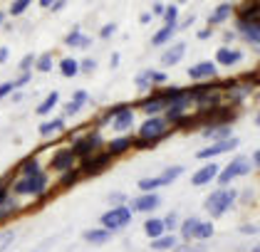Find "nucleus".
Masks as SVG:
<instances>
[{
    "instance_id": "1",
    "label": "nucleus",
    "mask_w": 260,
    "mask_h": 252,
    "mask_svg": "<svg viewBox=\"0 0 260 252\" xmlns=\"http://www.w3.org/2000/svg\"><path fill=\"white\" fill-rule=\"evenodd\" d=\"M236 198H238V191H233V188H220V191H213V193L206 198V208H208V213L213 215V218H218V215H223L236 203Z\"/></svg>"
},
{
    "instance_id": "2",
    "label": "nucleus",
    "mask_w": 260,
    "mask_h": 252,
    "mask_svg": "<svg viewBox=\"0 0 260 252\" xmlns=\"http://www.w3.org/2000/svg\"><path fill=\"white\" fill-rule=\"evenodd\" d=\"M169 126H166V119H161V117H149L144 124H141V129H139V141H144V143H156L159 138H164V136L169 134L166 131Z\"/></svg>"
},
{
    "instance_id": "3",
    "label": "nucleus",
    "mask_w": 260,
    "mask_h": 252,
    "mask_svg": "<svg viewBox=\"0 0 260 252\" xmlns=\"http://www.w3.org/2000/svg\"><path fill=\"white\" fill-rule=\"evenodd\" d=\"M129 223H132L129 205H117V208H112V210H107V213L102 215V225H104V230H109V233L126 228Z\"/></svg>"
},
{
    "instance_id": "4",
    "label": "nucleus",
    "mask_w": 260,
    "mask_h": 252,
    "mask_svg": "<svg viewBox=\"0 0 260 252\" xmlns=\"http://www.w3.org/2000/svg\"><path fill=\"white\" fill-rule=\"evenodd\" d=\"M47 188V175L38 173L30 175V178H20L13 183V193L15 195H42Z\"/></svg>"
},
{
    "instance_id": "5",
    "label": "nucleus",
    "mask_w": 260,
    "mask_h": 252,
    "mask_svg": "<svg viewBox=\"0 0 260 252\" xmlns=\"http://www.w3.org/2000/svg\"><path fill=\"white\" fill-rule=\"evenodd\" d=\"M100 143H102V136L100 134H87V136H82V138H77V141H75L72 151H75V156L89 158V156L100 149Z\"/></svg>"
},
{
    "instance_id": "6",
    "label": "nucleus",
    "mask_w": 260,
    "mask_h": 252,
    "mask_svg": "<svg viewBox=\"0 0 260 252\" xmlns=\"http://www.w3.org/2000/svg\"><path fill=\"white\" fill-rule=\"evenodd\" d=\"M250 173V161L248 158H236V161H231L228 163V168L218 173V181L220 183H231L233 178H238V175H245Z\"/></svg>"
},
{
    "instance_id": "7",
    "label": "nucleus",
    "mask_w": 260,
    "mask_h": 252,
    "mask_svg": "<svg viewBox=\"0 0 260 252\" xmlns=\"http://www.w3.org/2000/svg\"><path fill=\"white\" fill-rule=\"evenodd\" d=\"M161 203V198L156 193H144V195H137L134 200H132V205H129V210L134 213H151V210H156Z\"/></svg>"
},
{
    "instance_id": "8",
    "label": "nucleus",
    "mask_w": 260,
    "mask_h": 252,
    "mask_svg": "<svg viewBox=\"0 0 260 252\" xmlns=\"http://www.w3.org/2000/svg\"><path fill=\"white\" fill-rule=\"evenodd\" d=\"M112 161V156L109 151H102V154H92L89 158H84V163H82V171L84 173H102L104 168H107V163Z\"/></svg>"
},
{
    "instance_id": "9",
    "label": "nucleus",
    "mask_w": 260,
    "mask_h": 252,
    "mask_svg": "<svg viewBox=\"0 0 260 252\" xmlns=\"http://www.w3.org/2000/svg\"><path fill=\"white\" fill-rule=\"evenodd\" d=\"M233 149H238V138H228V141H218V143H211L208 149H203L199 151V158H213V156H220L225 154V151H233Z\"/></svg>"
},
{
    "instance_id": "10",
    "label": "nucleus",
    "mask_w": 260,
    "mask_h": 252,
    "mask_svg": "<svg viewBox=\"0 0 260 252\" xmlns=\"http://www.w3.org/2000/svg\"><path fill=\"white\" fill-rule=\"evenodd\" d=\"M75 151L72 149H60L57 154L52 156V161H50V166H52V171H70L72 168V163H75Z\"/></svg>"
},
{
    "instance_id": "11",
    "label": "nucleus",
    "mask_w": 260,
    "mask_h": 252,
    "mask_svg": "<svg viewBox=\"0 0 260 252\" xmlns=\"http://www.w3.org/2000/svg\"><path fill=\"white\" fill-rule=\"evenodd\" d=\"M188 77L196 79V82H201V79L216 77V62L206 59V62H199V64H193V67L188 69Z\"/></svg>"
},
{
    "instance_id": "12",
    "label": "nucleus",
    "mask_w": 260,
    "mask_h": 252,
    "mask_svg": "<svg viewBox=\"0 0 260 252\" xmlns=\"http://www.w3.org/2000/svg\"><path fill=\"white\" fill-rule=\"evenodd\" d=\"M218 166L216 163H208V166H203V168H199L196 173H193V178H191V183L193 186H206V183H211L213 178H218Z\"/></svg>"
},
{
    "instance_id": "13",
    "label": "nucleus",
    "mask_w": 260,
    "mask_h": 252,
    "mask_svg": "<svg viewBox=\"0 0 260 252\" xmlns=\"http://www.w3.org/2000/svg\"><path fill=\"white\" fill-rule=\"evenodd\" d=\"M141 109L146 112V114H151V117H156L159 112H164V109H169V104H166V99L161 97V94H156V97H149L141 101Z\"/></svg>"
},
{
    "instance_id": "14",
    "label": "nucleus",
    "mask_w": 260,
    "mask_h": 252,
    "mask_svg": "<svg viewBox=\"0 0 260 252\" xmlns=\"http://www.w3.org/2000/svg\"><path fill=\"white\" fill-rule=\"evenodd\" d=\"M201 134L208 136V138H216V143L233 138V136H231V126H225V124H211V126H206V131H201Z\"/></svg>"
},
{
    "instance_id": "15",
    "label": "nucleus",
    "mask_w": 260,
    "mask_h": 252,
    "mask_svg": "<svg viewBox=\"0 0 260 252\" xmlns=\"http://www.w3.org/2000/svg\"><path fill=\"white\" fill-rule=\"evenodd\" d=\"M240 59H243V52H238V50L220 47L218 52H216V62H218V64H225V67H231V64H238Z\"/></svg>"
},
{
    "instance_id": "16",
    "label": "nucleus",
    "mask_w": 260,
    "mask_h": 252,
    "mask_svg": "<svg viewBox=\"0 0 260 252\" xmlns=\"http://www.w3.org/2000/svg\"><path fill=\"white\" fill-rule=\"evenodd\" d=\"M112 126H114V131H129L134 126V112L132 109H124L119 117L112 119Z\"/></svg>"
},
{
    "instance_id": "17",
    "label": "nucleus",
    "mask_w": 260,
    "mask_h": 252,
    "mask_svg": "<svg viewBox=\"0 0 260 252\" xmlns=\"http://www.w3.org/2000/svg\"><path fill=\"white\" fill-rule=\"evenodd\" d=\"M164 230H166V228H164V220H161V218H149V220L144 223V233L151 237V242L164 237Z\"/></svg>"
},
{
    "instance_id": "18",
    "label": "nucleus",
    "mask_w": 260,
    "mask_h": 252,
    "mask_svg": "<svg viewBox=\"0 0 260 252\" xmlns=\"http://www.w3.org/2000/svg\"><path fill=\"white\" fill-rule=\"evenodd\" d=\"M183 52H186V45H183V42H176L174 47H169V50L161 55V62H164V64H176V62H181Z\"/></svg>"
},
{
    "instance_id": "19",
    "label": "nucleus",
    "mask_w": 260,
    "mask_h": 252,
    "mask_svg": "<svg viewBox=\"0 0 260 252\" xmlns=\"http://www.w3.org/2000/svg\"><path fill=\"white\" fill-rule=\"evenodd\" d=\"M238 22H248V25H260V3L245 5V10L240 13Z\"/></svg>"
},
{
    "instance_id": "20",
    "label": "nucleus",
    "mask_w": 260,
    "mask_h": 252,
    "mask_svg": "<svg viewBox=\"0 0 260 252\" xmlns=\"http://www.w3.org/2000/svg\"><path fill=\"white\" fill-rule=\"evenodd\" d=\"M151 82L161 84V82H166V75H161V72H154V69H146V72H141L139 77H137V84H139L141 89H149V84H151Z\"/></svg>"
},
{
    "instance_id": "21",
    "label": "nucleus",
    "mask_w": 260,
    "mask_h": 252,
    "mask_svg": "<svg viewBox=\"0 0 260 252\" xmlns=\"http://www.w3.org/2000/svg\"><path fill=\"white\" fill-rule=\"evenodd\" d=\"M84 101H87V92H84V89H77V92H75V97H72V101L64 106V114H67V117L77 114L82 106H84Z\"/></svg>"
},
{
    "instance_id": "22",
    "label": "nucleus",
    "mask_w": 260,
    "mask_h": 252,
    "mask_svg": "<svg viewBox=\"0 0 260 252\" xmlns=\"http://www.w3.org/2000/svg\"><path fill=\"white\" fill-rule=\"evenodd\" d=\"M62 129H64V119H52V121H45V124H40V136L50 138V136L60 134Z\"/></svg>"
},
{
    "instance_id": "23",
    "label": "nucleus",
    "mask_w": 260,
    "mask_h": 252,
    "mask_svg": "<svg viewBox=\"0 0 260 252\" xmlns=\"http://www.w3.org/2000/svg\"><path fill=\"white\" fill-rule=\"evenodd\" d=\"M132 149V138L129 136H119V138H114L112 143H109V156L114 158V156H121L124 151H129Z\"/></svg>"
},
{
    "instance_id": "24",
    "label": "nucleus",
    "mask_w": 260,
    "mask_h": 252,
    "mask_svg": "<svg viewBox=\"0 0 260 252\" xmlns=\"http://www.w3.org/2000/svg\"><path fill=\"white\" fill-rule=\"evenodd\" d=\"M231 13H233V5H231V3H223V5H218V8L208 15V22H211V25H218V22H223L225 18H231Z\"/></svg>"
},
{
    "instance_id": "25",
    "label": "nucleus",
    "mask_w": 260,
    "mask_h": 252,
    "mask_svg": "<svg viewBox=\"0 0 260 252\" xmlns=\"http://www.w3.org/2000/svg\"><path fill=\"white\" fill-rule=\"evenodd\" d=\"M238 30L245 32V40L253 42V45H260V25H248V22H238Z\"/></svg>"
},
{
    "instance_id": "26",
    "label": "nucleus",
    "mask_w": 260,
    "mask_h": 252,
    "mask_svg": "<svg viewBox=\"0 0 260 252\" xmlns=\"http://www.w3.org/2000/svg\"><path fill=\"white\" fill-rule=\"evenodd\" d=\"M109 237H112V233H109V230H104V228L87 230V233H84V240H87V242H92V245H102V242H107Z\"/></svg>"
},
{
    "instance_id": "27",
    "label": "nucleus",
    "mask_w": 260,
    "mask_h": 252,
    "mask_svg": "<svg viewBox=\"0 0 260 252\" xmlns=\"http://www.w3.org/2000/svg\"><path fill=\"white\" fill-rule=\"evenodd\" d=\"M20 173H22V178H30V175H38V173H42L40 171V163H38V158H25L20 163Z\"/></svg>"
},
{
    "instance_id": "28",
    "label": "nucleus",
    "mask_w": 260,
    "mask_h": 252,
    "mask_svg": "<svg viewBox=\"0 0 260 252\" xmlns=\"http://www.w3.org/2000/svg\"><path fill=\"white\" fill-rule=\"evenodd\" d=\"M60 72L64 77H75V75H80V62L72 57H64L60 62Z\"/></svg>"
},
{
    "instance_id": "29",
    "label": "nucleus",
    "mask_w": 260,
    "mask_h": 252,
    "mask_svg": "<svg viewBox=\"0 0 260 252\" xmlns=\"http://www.w3.org/2000/svg\"><path fill=\"white\" fill-rule=\"evenodd\" d=\"M57 101H60V94H57V92H50L47 97L42 99L40 106H38V114H42V117H45V114H50V112L55 109V104H57Z\"/></svg>"
},
{
    "instance_id": "30",
    "label": "nucleus",
    "mask_w": 260,
    "mask_h": 252,
    "mask_svg": "<svg viewBox=\"0 0 260 252\" xmlns=\"http://www.w3.org/2000/svg\"><path fill=\"white\" fill-rule=\"evenodd\" d=\"M199 225H201L199 218H186V220L181 223V235H183L186 240H188V237H193L196 230H199Z\"/></svg>"
},
{
    "instance_id": "31",
    "label": "nucleus",
    "mask_w": 260,
    "mask_h": 252,
    "mask_svg": "<svg viewBox=\"0 0 260 252\" xmlns=\"http://www.w3.org/2000/svg\"><path fill=\"white\" fill-rule=\"evenodd\" d=\"M176 30H179V25H176V27H169V25H164L159 32L151 38V42H154V45H164V42H169V40L174 38V32H176Z\"/></svg>"
},
{
    "instance_id": "32",
    "label": "nucleus",
    "mask_w": 260,
    "mask_h": 252,
    "mask_svg": "<svg viewBox=\"0 0 260 252\" xmlns=\"http://www.w3.org/2000/svg\"><path fill=\"white\" fill-rule=\"evenodd\" d=\"M174 247H176V237L174 235H164V237L151 242V250H174Z\"/></svg>"
},
{
    "instance_id": "33",
    "label": "nucleus",
    "mask_w": 260,
    "mask_h": 252,
    "mask_svg": "<svg viewBox=\"0 0 260 252\" xmlns=\"http://www.w3.org/2000/svg\"><path fill=\"white\" fill-rule=\"evenodd\" d=\"M161 186H164L161 175H159V178H141V181H139V188H141V191H146V193L156 191V188H161Z\"/></svg>"
},
{
    "instance_id": "34",
    "label": "nucleus",
    "mask_w": 260,
    "mask_h": 252,
    "mask_svg": "<svg viewBox=\"0 0 260 252\" xmlns=\"http://www.w3.org/2000/svg\"><path fill=\"white\" fill-rule=\"evenodd\" d=\"M64 42H67V45H72V47H75V45H82V47H87V45H89V40L84 38L77 27H75V30H72L67 38H64Z\"/></svg>"
},
{
    "instance_id": "35",
    "label": "nucleus",
    "mask_w": 260,
    "mask_h": 252,
    "mask_svg": "<svg viewBox=\"0 0 260 252\" xmlns=\"http://www.w3.org/2000/svg\"><path fill=\"white\" fill-rule=\"evenodd\" d=\"M35 67H38V72H50L52 69V52L40 55V57L35 59Z\"/></svg>"
},
{
    "instance_id": "36",
    "label": "nucleus",
    "mask_w": 260,
    "mask_h": 252,
    "mask_svg": "<svg viewBox=\"0 0 260 252\" xmlns=\"http://www.w3.org/2000/svg\"><path fill=\"white\" fill-rule=\"evenodd\" d=\"M164 20H166L169 27H176V22H179V8L176 5H169L166 13H164Z\"/></svg>"
},
{
    "instance_id": "37",
    "label": "nucleus",
    "mask_w": 260,
    "mask_h": 252,
    "mask_svg": "<svg viewBox=\"0 0 260 252\" xmlns=\"http://www.w3.org/2000/svg\"><path fill=\"white\" fill-rule=\"evenodd\" d=\"M181 173H183V168H181V166H171V168H166V173L161 175V181H164V186H169L171 181H176V178H179Z\"/></svg>"
},
{
    "instance_id": "38",
    "label": "nucleus",
    "mask_w": 260,
    "mask_h": 252,
    "mask_svg": "<svg viewBox=\"0 0 260 252\" xmlns=\"http://www.w3.org/2000/svg\"><path fill=\"white\" fill-rule=\"evenodd\" d=\"M18 213V203L15 200H8V203H3L0 205V220H5V218H10V215Z\"/></svg>"
},
{
    "instance_id": "39",
    "label": "nucleus",
    "mask_w": 260,
    "mask_h": 252,
    "mask_svg": "<svg viewBox=\"0 0 260 252\" xmlns=\"http://www.w3.org/2000/svg\"><path fill=\"white\" fill-rule=\"evenodd\" d=\"M15 240V230H3L0 233V252H5Z\"/></svg>"
},
{
    "instance_id": "40",
    "label": "nucleus",
    "mask_w": 260,
    "mask_h": 252,
    "mask_svg": "<svg viewBox=\"0 0 260 252\" xmlns=\"http://www.w3.org/2000/svg\"><path fill=\"white\" fill-rule=\"evenodd\" d=\"M211 235H213V223H201L193 237H199V240H208Z\"/></svg>"
},
{
    "instance_id": "41",
    "label": "nucleus",
    "mask_w": 260,
    "mask_h": 252,
    "mask_svg": "<svg viewBox=\"0 0 260 252\" xmlns=\"http://www.w3.org/2000/svg\"><path fill=\"white\" fill-rule=\"evenodd\" d=\"M27 8H30V3H27V0H18V3H13V5H10V13H13V15H22Z\"/></svg>"
},
{
    "instance_id": "42",
    "label": "nucleus",
    "mask_w": 260,
    "mask_h": 252,
    "mask_svg": "<svg viewBox=\"0 0 260 252\" xmlns=\"http://www.w3.org/2000/svg\"><path fill=\"white\" fill-rule=\"evenodd\" d=\"M176 225H179V215L176 213H169L164 218V228L166 230H176Z\"/></svg>"
},
{
    "instance_id": "43",
    "label": "nucleus",
    "mask_w": 260,
    "mask_h": 252,
    "mask_svg": "<svg viewBox=\"0 0 260 252\" xmlns=\"http://www.w3.org/2000/svg\"><path fill=\"white\" fill-rule=\"evenodd\" d=\"M97 69V59L87 57L84 62H80V72H94Z\"/></svg>"
},
{
    "instance_id": "44",
    "label": "nucleus",
    "mask_w": 260,
    "mask_h": 252,
    "mask_svg": "<svg viewBox=\"0 0 260 252\" xmlns=\"http://www.w3.org/2000/svg\"><path fill=\"white\" fill-rule=\"evenodd\" d=\"M10 92H15V82H3L0 84V99H5Z\"/></svg>"
},
{
    "instance_id": "45",
    "label": "nucleus",
    "mask_w": 260,
    "mask_h": 252,
    "mask_svg": "<svg viewBox=\"0 0 260 252\" xmlns=\"http://www.w3.org/2000/svg\"><path fill=\"white\" fill-rule=\"evenodd\" d=\"M77 178H80V171H75V168H72V173L62 175V186H70V183H75Z\"/></svg>"
},
{
    "instance_id": "46",
    "label": "nucleus",
    "mask_w": 260,
    "mask_h": 252,
    "mask_svg": "<svg viewBox=\"0 0 260 252\" xmlns=\"http://www.w3.org/2000/svg\"><path fill=\"white\" fill-rule=\"evenodd\" d=\"M114 32H117V25H114V22H112V25H104V27H102V32H100V38H112V35H114Z\"/></svg>"
},
{
    "instance_id": "47",
    "label": "nucleus",
    "mask_w": 260,
    "mask_h": 252,
    "mask_svg": "<svg viewBox=\"0 0 260 252\" xmlns=\"http://www.w3.org/2000/svg\"><path fill=\"white\" fill-rule=\"evenodd\" d=\"M32 64H35V57H32V55H25V57L20 59V69H22V72H27Z\"/></svg>"
},
{
    "instance_id": "48",
    "label": "nucleus",
    "mask_w": 260,
    "mask_h": 252,
    "mask_svg": "<svg viewBox=\"0 0 260 252\" xmlns=\"http://www.w3.org/2000/svg\"><path fill=\"white\" fill-rule=\"evenodd\" d=\"M27 79H30V72H22L20 77L15 79V89H18V87H22V84H27Z\"/></svg>"
},
{
    "instance_id": "49",
    "label": "nucleus",
    "mask_w": 260,
    "mask_h": 252,
    "mask_svg": "<svg viewBox=\"0 0 260 252\" xmlns=\"http://www.w3.org/2000/svg\"><path fill=\"white\" fill-rule=\"evenodd\" d=\"M240 233L243 235H255L258 233V228H255V225H243V228H240Z\"/></svg>"
},
{
    "instance_id": "50",
    "label": "nucleus",
    "mask_w": 260,
    "mask_h": 252,
    "mask_svg": "<svg viewBox=\"0 0 260 252\" xmlns=\"http://www.w3.org/2000/svg\"><path fill=\"white\" fill-rule=\"evenodd\" d=\"M3 203H8V186L0 183V205H3Z\"/></svg>"
},
{
    "instance_id": "51",
    "label": "nucleus",
    "mask_w": 260,
    "mask_h": 252,
    "mask_svg": "<svg viewBox=\"0 0 260 252\" xmlns=\"http://www.w3.org/2000/svg\"><path fill=\"white\" fill-rule=\"evenodd\" d=\"M8 52H10V50H8V47H0V64H3V62H5V59H8Z\"/></svg>"
},
{
    "instance_id": "52",
    "label": "nucleus",
    "mask_w": 260,
    "mask_h": 252,
    "mask_svg": "<svg viewBox=\"0 0 260 252\" xmlns=\"http://www.w3.org/2000/svg\"><path fill=\"white\" fill-rule=\"evenodd\" d=\"M154 15H164V5H161V3L154 5Z\"/></svg>"
},
{
    "instance_id": "53",
    "label": "nucleus",
    "mask_w": 260,
    "mask_h": 252,
    "mask_svg": "<svg viewBox=\"0 0 260 252\" xmlns=\"http://www.w3.org/2000/svg\"><path fill=\"white\" fill-rule=\"evenodd\" d=\"M199 38H201V40H208V38H211V30H208V27H206V30H201Z\"/></svg>"
},
{
    "instance_id": "54",
    "label": "nucleus",
    "mask_w": 260,
    "mask_h": 252,
    "mask_svg": "<svg viewBox=\"0 0 260 252\" xmlns=\"http://www.w3.org/2000/svg\"><path fill=\"white\" fill-rule=\"evenodd\" d=\"M253 161H255V163L260 166V151H255V154H253Z\"/></svg>"
},
{
    "instance_id": "55",
    "label": "nucleus",
    "mask_w": 260,
    "mask_h": 252,
    "mask_svg": "<svg viewBox=\"0 0 260 252\" xmlns=\"http://www.w3.org/2000/svg\"><path fill=\"white\" fill-rule=\"evenodd\" d=\"M253 252H260V245H255V247H253Z\"/></svg>"
},
{
    "instance_id": "56",
    "label": "nucleus",
    "mask_w": 260,
    "mask_h": 252,
    "mask_svg": "<svg viewBox=\"0 0 260 252\" xmlns=\"http://www.w3.org/2000/svg\"><path fill=\"white\" fill-rule=\"evenodd\" d=\"M255 124H258V126H260V114H258V117H255Z\"/></svg>"
},
{
    "instance_id": "57",
    "label": "nucleus",
    "mask_w": 260,
    "mask_h": 252,
    "mask_svg": "<svg viewBox=\"0 0 260 252\" xmlns=\"http://www.w3.org/2000/svg\"><path fill=\"white\" fill-rule=\"evenodd\" d=\"M3 18H5V15H3V13H0V25H3Z\"/></svg>"
}]
</instances>
